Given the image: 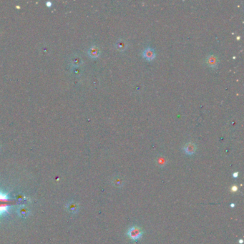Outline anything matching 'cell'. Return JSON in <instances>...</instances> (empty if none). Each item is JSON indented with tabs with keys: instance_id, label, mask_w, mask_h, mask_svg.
Instances as JSON below:
<instances>
[{
	"instance_id": "cell-4",
	"label": "cell",
	"mask_w": 244,
	"mask_h": 244,
	"mask_svg": "<svg viewBox=\"0 0 244 244\" xmlns=\"http://www.w3.org/2000/svg\"><path fill=\"white\" fill-rule=\"evenodd\" d=\"M88 55L92 58H97L99 57L100 54V51L99 47L96 45H92L91 47L89 48L88 51Z\"/></svg>"
},
{
	"instance_id": "cell-9",
	"label": "cell",
	"mask_w": 244,
	"mask_h": 244,
	"mask_svg": "<svg viewBox=\"0 0 244 244\" xmlns=\"http://www.w3.org/2000/svg\"><path fill=\"white\" fill-rule=\"evenodd\" d=\"M67 208L70 212L73 213H76L79 210V206L77 203L70 202L67 204Z\"/></svg>"
},
{
	"instance_id": "cell-1",
	"label": "cell",
	"mask_w": 244,
	"mask_h": 244,
	"mask_svg": "<svg viewBox=\"0 0 244 244\" xmlns=\"http://www.w3.org/2000/svg\"><path fill=\"white\" fill-rule=\"evenodd\" d=\"M10 199L7 194L0 191V218L6 213H9Z\"/></svg>"
},
{
	"instance_id": "cell-6",
	"label": "cell",
	"mask_w": 244,
	"mask_h": 244,
	"mask_svg": "<svg viewBox=\"0 0 244 244\" xmlns=\"http://www.w3.org/2000/svg\"><path fill=\"white\" fill-rule=\"evenodd\" d=\"M206 62L208 64V65L210 67L212 68H215L217 67L218 64V60H217V57L214 55H210L207 57Z\"/></svg>"
},
{
	"instance_id": "cell-10",
	"label": "cell",
	"mask_w": 244,
	"mask_h": 244,
	"mask_svg": "<svg viewBox=\"0 0 244 244\" xmlns=\"http://www.w3.org/2000/svg\"><path fill=\"white\" fill-rule=\"evenodd\" d=\"M18 213H19V216H21V217L26 218L27 216H28L29 213V210L28 208H25V207H22V208H19Z\"/></svg>"
},
{
	"instance_id": "cell-13",
	"label": "cell",
	"mask_w": 244,
	"mask_h": 244,
	"mask_svg": "<svg viewBox=\"0 0 244 244\" xmlns=\"http://www.w3.org/2000/svg\"><path fill=\"white\" fill-rule=\"evenodd\" d=\"M238 172H236V173H233V177H234V178H236V177H238Z\"/></svg>"
},
{
	"instance_id": "cell-7",
	"label": "cell",
	"mask_w": 244,
	"mask_h": 244,
	"mask_svg": "<svg viewBox=\"0 0 244 244\" xmlns=\"http://www.w3.org/2000/svg\"><path fill=\"white\" fill-rule=\"evenodd\" d=\"M112 184L117 188H122L125 184V180L121 176H116L112 179Z\"/></svg>"
},
{
	"instance_id": "cell-12",
	"label": "cell",
	"mask_w": 244,
	"mask_h": 244,
	"mask_svg": "<svg viewBox=\"0 0 244 244\" xmlns=\"http://www.w3.org/2000/svg\"><path fill=\"white\" fill-rule=\"evenodd\" d=\"M231 190L233 192H236L238 190V186H233L231 188Z\"/></svg>"
},
{
	"instance_id": "cell-14",
	"label": "cell",
	"mask_w": 244,
	"mask_h": 244,
	"mask_svg": "<svg viewBox=\"0 0 244 244\" xmlns=\"http://www.w3.org/2000/svg\"><path fill=\"white\" fill-rule=\"evenodd\" d=\"M238 243H239L240 244H242V243H243V240H242V239H240V240H238Z\"/></svg>"
},
{
	"instance_id": "cell-5",
	"label": "cell",
	"mask_w": 244,
	"mask_h": 244,
	"mask_svg": "<svg viewBox=\"0 0 244 244\" xmlns=\"http://www.w3.org/2000/svg\"><path fill=\"white\" fill-rule=\"evenodd\" d=\"M143 57H145L147 60H153V59L155 57V53L152 48L150 47H147V49H145V50L143 51Z\"/></svg>"
},
{
	"instance_id": "cell-3",
	"label": "cell",
	"mask_w": 244,
	"mask_h": 244,
	"mask_svg": "<svg viewBox=\"0 0 244 244\" xmlns=\"http://www.w3.org/2000/svg\"><path fill=\"white\" fill-rule=\"evenodd\" d=\"M183 150L186 154L188 155H192L195 153L196 150V146L193 143H188L184 145Z\"/></svg>"
},
{
	"instance_id": "cell-15",
	"label": "cell",
	"mask_w": 244,
	"mask_h": 244,
	"mask_svg": "<svg viewBox=\"0 0 244 244\" xmlns=\"http://www.w3.org/2000/svg\"><path fill=\"white\" fill-rule=\"evenodd\" d=\"M234 206H235V204H231V208H234Z\"/></svg>"
},
{
	"instance_id": "cell-2",
	"label": "cell",
	"mask_w": 244,
	"mask_h": 244,
	"mask_svg": "<svg viewBox=\"0 0 244 244\" xmlns=\"http://www.w3.org/2000/svg\"><path fill=\"white\" fill-rule=\"evenodd\" d=\"M144 234L143 231L140 227L138 225H132L130 228H129L126 233V235L132 241L136 242L138 240L140 239Z\"/></svg>"
},
{
	"instance_id": "cell-11",
	"label": "cell",
	"mask_w": 244,
	"mask_h": 244,
	"mask_svg": "<svg viewBox=\"0 0 244 244\" xmlns=\"http://www.w3.org/2000/svg\"><path fill=\"white\" fill-rule=\"evenodd\" d=\"M157 163L160 167H164L166 165V160L164 157H158L157 159Z\"/></svg>"
},
{
	"instance_id": "cell-8",
	"label": "cell",
	"mask_w": 244,
	"mask_h": 244,
	"mask_svg": "<svg viewBox=\"0 0 244 244\" xmlns=\"http://www.w3.org/2000/svg\"><path fill=\"white\" fill-rule=\"evenodd\" d=\"M127 47V42L124 40H119L118 41H117L115 44V47L117 48L118 50L121 52L125 51V49H126Z\"/></svg>"
}]
</instances>
